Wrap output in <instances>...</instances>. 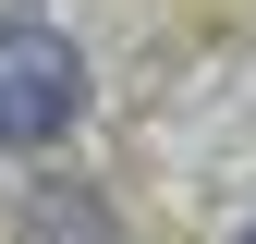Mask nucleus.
Wrapping results in <instances>:
<instances>
[{"label": "nucleus", "instance_id": "f257e3e1", "mask_svg": "<svg viewBox=\"0 0 256 244\" xmlns=\"http://www.w3.org/2000/svg\"><path fill=\"white\" fill-rule=\"evenodd\" d=\"M74 110H86V61H74V37L37 24V12H12V24H0V146H49Z\"/></svg>", "mask_w": 256, "mask_h": 244}, {"label": "nucleus", "instance_id": "f03ea898", "mask_svg": "<svg viewBox=\"0 0 256 244\" xmlns=\"http://www.w3.org/2000/svg\"><path fill=\"white\" fill-rule=\"evenodd\" d=\"M24 220H37V244H110V232H98V208H86V196H37Z\"/></svg>", "mask_w": 256, "mask_h": 244}, {"label": "nucleus", "instance_id": "7ed1b4c3", "mask_svg": "<svg viewBox=\"0 0 256 244\" xmlns=\"http://www.w3.org/2000/svg\"><path fill=\"white\" fill-rule=\"evenodd\" d=\"M244 244H256V232H244Z\"/></svg>", "mask_w": 256, "mask_h": 244}]
</instances>
